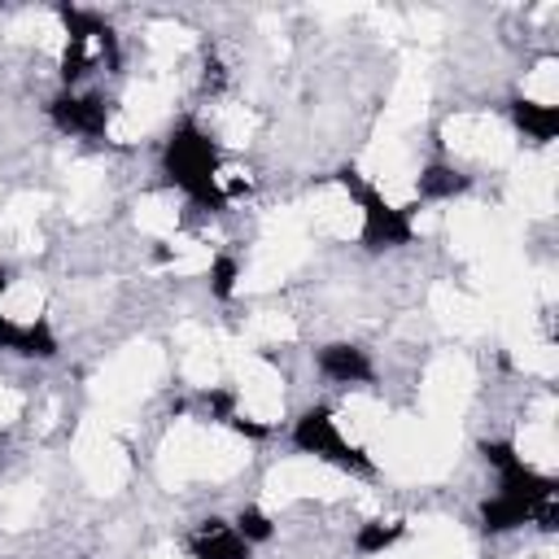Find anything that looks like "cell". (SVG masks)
I'll use <instances>...</instances> for the list:
<instances>
[{
  "label": "cell",
  "instance_id": "277c9868",
  "mask_svg": "<svg viewBox=\"0 0 559 559\" xmlns=\"http://www.w3.org/2000/svg\"><path fill=\"white\" fill-rule=\"evenodd\" d=\"M44 109H48V122L70 140H105L118 118L114 96L96 87H61L57 96H48Z\"/></svg>",
  "mask_w": 559,
  "mask_h": 559
},
{
  "label": "cell",
  "instance_id": "6da1fadb",
  "mask_svg": "<svg viewBox=\"0 0 559 559\" xmlns=\"http://www.w3.org/2000/svg\"><path fill=\"white\" fill-rule=\"evenodd\" d=\"M223 162H227L223 144L197 118H179L162 140V175H166V183L175 192H183V201L205 210V214H223L227 210V201L218 192Z\"/></svg>",
  "mask_w": 559,
  "mask_h": 559
},
{
  "label": "cell",
  "instance_id": "52a82bcc",
  "mask_svg": "<svg viewBox=\"0 0 559 559\" xmlns=\"http://www.w3.org/2000/svg\"><path fill=\"white\" fill-rule=\"evenodd\" d=\"M507 114H511V127L528 144H550L555 131H559V105H546V100H533V96H515L507 105Z\"/></svg>",
  "mask_w": 559,
  "mask_h": 559
},
{
  "label": "cell",
  "instance_id": "9c48e42d",
  "mask_svg": "<svg viewBox=\"0 0 559 559\" xmlns=\"http://www.w3.org/2000/svg\"><path fill=\"white\" fill-rule=\"evenodd\" d=\"M402 537H406V524H402V520H367V524H358V533H354V550H358V555H384V550H393Z\"/></svg>",
  "mask_w": 559,
  "mask_h": 559
},
{
  "label": "cell",
  "instance_id": "8fae6325",
  "mask_svg": "<svg viewBox=\"0 0 559 559\" xmlns=\"http://www.w3.org/2000/svg\"><path fill=\"white\" fill-rule=\"evenodd\" d=\"M236 275H240V262L236 258H227V253L210 258V293L214 297H231L236 293Z\"/></svg>",
  "mask_w": 559,
  "mask_h": 559
},
{
  "label": "cell",
  "instance_id": "7a4b0ae2",
  "mask_svg": "<svg viewBox=\"0 0 559 559\" xmlns=\"http://www.w3.org/2000/svg\"><path fill=\"white\" fill-rule=\"evenodd\" d=\"M61 52H57V79L61 87H87L96 74H114L122 61L118 35L83 9H61Z\"/></svg>",
  "mask_w": 559,
  "mask_h": 559
},
{
  "label": "cell",
  "instance_id": "30bf717a",
  "mask_svg": "<svg viewBox=\"0 0 559 559\" xmlns=\"http://www.w3.org/2000/svg\"><path fill=\"white\" fill-rule=\"evenodd\" d=\"M236 528L245 533V542H249V546H262V542H271V537H275V520H271L262 507H253V502L236 511Z\"/></svg>",
  "mask_w": 559,
  "mask_h": 559
},
{
  "label": "cell",
  "instance_id": "8992f818",
  "mask_svg": "<svg viewBox=\"0 0 559 559\" xmlns=\"http://www.w3.org/2000/svg\"><path fill=\"white\" fill-rule=\"evenodd\" d=\"M314 367L323 380L332 384H345V389H358V384H371L376 380V362L362 345L354 341H328L314 349Z\"/></svg>",
  "mask_w": 559,
  "mask_h": 559
},
{
  "label": "cell",
  "instance_id": "ba28073f",
  "mask_svg": "<svg viewBox=\"0 0 559 559\" xmlns=\"http://www.w3.org/2000/svg\"><path fill=\"white\" fill-rule=\"evenodd\" d=\"M467 188H472V175L459 170L454 162H428V166L419 170V179H415V197H419V201H454V197H463Z\"/></svg>",
  "mask_w": 559,
  "mask_h": 559
},
{
  "label": "cell",
  "instance_id": "5b68a950",
  "mask_svg": "<svg viewBox=\"0 0 559 559\" xmlns=\"http://www.w3.org/2000/svg\"><path fill=\"white\" fill-rule=\"evenodd\" d=\"M183 550L188 559H253V546L245 542L236 520H223V515H201L183 533Z\"/></svg>",
  "mask_w": 559,
  "mask_h": 559
},
{
  "label": "cell",
  "instance_id": "3957f363",
  "mask_svg": "<svg viewBox=\"0 0 559 559\" xmlns=\"http://www.w3.org/2000/svg\"><path fill=\"white\" fill-rule=\"evenodd\" d=\"M293 445L336 472H349V476H371L376 472V459L345 432V424L328 411V406H306L297 419H293Z\"/></svg>",
  "mask_w": 559,
  "mask_h": 559
}]
</instances>
